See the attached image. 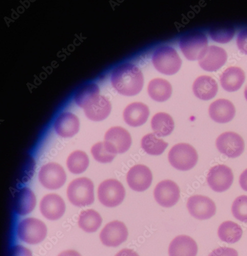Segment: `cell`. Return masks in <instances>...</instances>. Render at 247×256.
<instances>
[{
  "mask_svg": "<svg viewBox=\"0 0 247 256\" xmlns=\"http://www.w3.org/2000/svg\"><path fill=\"white\" fill-rule=\"evenodd\" d=\"M168 160L174 168L186 172L192 169L196 164L198 154L192 145L180 143L170 149L168 154Z\"/></svg>",
  "mask_w": 247,
  "mask_h": 256,
  "instance_id": "8992f818",
  "label": "cell"
},
{
  "mask_svg": "<svg viewBox=\"0 0 247 256\" xmlns=\"http://www.w3.org/2000/svg\"><path fill=\"white\" fill-rule=\"evenodd\" d=\"M148 92L154 100L162 102L170 98L172 94L170 84L162 78H155L151 80L148 84Z\"/></svg>",
  "mask_w": 247,
  "mask_h": 256,
  "instance_id": "4316f807",
  "label": "cell"
},
{
  "mask_svg": "<svg viewBox=\"0 0 247 256\" xmlns=\"http://www.w3.org/2000/svg\"><path fill=\"white\" fill-rule=\"evenodd\" d=\"M149 116L148 106L140 102L130 104L127 106L123 113L126 122L133 127L139 126L145 124Z\"/></svg>",
  "mask_w": 247,
  "mask_h": 256,
  "instance_id": "7402d4cb",
  "label": "cell"
},
{
  "mask_svg": "<svg viewBox=\"0 0 247 256\" xmlns=\"http://www.w3.org/2000/svg\"><path fill=\"white\" fill-rule=\"evenodd\" d=\"M110 80L114 90L123 96L136 95L143 87L144 76L141 70L130 62L122 63L115 68Z\"/></svg>",
  "mask_w": 247,
  "mask_h": 256,
  "instance_id": "6da1fadb",
  "label": "cell"
},
{
  "mask_svg": "<svg viewBox=\"0 0 247 256\" xmlns=\"http://www.w3.org/2000/svg\"><path fill=\"white\" fill-rule=\"evenodd\" d=\"M187 207L190 215L198 220H206L213 217L216 213V206L209 198L194 196L188 200Z\"/></svg>",
  "mask_w": 247,
  "mask_h": 256,
  "instance_id": "5bb4252c",
  "label": "cell"
},
{
  "mask_svg": "<svg viewBox=\"0 0 247 256\" xmlns=\"http://www.w3.org/2000/svg\"><path fill=\"white\" fill-rule=\"evenodd\" d=\"M16 234L20 240L29 244H37L46 238L48 228L42 221L35 218H27L18 223Z\"/></svg>",
  "mask_w": 247,
  "mask_h": 256,
  "instance_id": "3957f363",
  "label": "cell"
},
{
  "mask_svg": "<svg viewBox=\"0 0 247 256\" xmlns=\"http://www.w3.org/2000/svg\"><path fill=\"white\" fill-rule=\"evenodd\" d=\"M104 142L112 154H122L131 146L132 139L129 132L121 126H114L106 134Z\"/></svg>",
  "mask_w": 247,
  "mask_h": 256,
  "instance_id": "9c48e42d",
  "label": "cell"
},
{
  "mask_svg": "<svg viewBox=\"0 0 247 256\" xmlns=\"http://www.w3.org/2000/svg\"><path fill=\"white\" fill-rule=\"evenodd\" d=\"M151 125L154 134L158 137L170 136L174 128V122L172 117L164 112L156 114L152 118Z\"/></svg>",
  "mask_w": 247,
  "mask_h": 256,
  "instance_id": "484cf974",
  "label": "cell"
},
{
  "mask_svg": "<svg viewBox=\"0 0 247 256\" xmlns=\"http://www.w3.org/2000/svg\"><path fill=\"white\" fill-rule=\"evenodd\" d=\"M235 34L234 27L228 25H220L212 28L210 32V36L219 44H227L233 38Z\"/></svg>",
  "mask_w": 247,
  "mask_h": 256,
  "instance_id": "d6a6232c",
  "label": "cell"
},
{
  "mask_svg": "<svg viewBox=\"0 0 247 256\" xmlns=\"http://www.w3.org/2000/svg\"><path fill=\"white\" fill-rule=\"evenodd\" d=\"M232 210L236 220L247 223V196H242L237 198L232 204Z\"/></svg>",
  "mask_w": 247,
  "mask_h": 256,
  "instance_id": "e575fe53",
  "label": "cell"
},
{
  "mask_svg": "<svg viewBox=\"0 0 247 256\" xmlns=\"http://www.w3.org/2000/svg\"><path fill=\"white\" fill-rule=\"evenodd\" d=\"M40 210L45 218L54 221L64 216L66 206L62 198L56 194H50L41 200Z\"/></svg>",
  "mask_w": 247,
  "mask_h": 256,
  "instance_id": "2e32d148",
  "label": "cell"
},
{
  "mask_svg": "<svg viewBox=\"0 0 247 256\" xmlns=\"http://www.w3.org/2000/svg\"><path fill=\"white\" fill-rule=\"evenodd\" d=\"M115 256H139V255L132 250L125 248L120 250Z\"/></svg>",
  "mask_w": 247,
  "mask_h": 256,
  "instance_id": "ab89813d",
  "label": "cell"
},
{
  "mask_svg": "<svg viewBox=\"0 0 247 256\" xmlns=\"http://www.w3.org/2000/svg\"><path fill=\"white\" fill-rule=\"evenodd\" d=\"M8 256H32V254L26 248L20 245H16L10 248Z\"/></svg>",
  "mask_w": 247,
  "mask_h": 256,
  "instance_id": "8d00e7d4",
  "label": "cell"
},
{
  "mask_svg": "<svg viewBox=\"0 0 247 256\" xmlns=\"http://www.w3.org/2000/svg\"><path fill=\"white\" fill-rule=\"evenodd\" d=\"M38 180L46 188L56 190L64 184L66 180V174L60 165L50 162L41 167L38 173Z\"/></svg>",
  "mask_w": 247,
  "mask_h": 256,
  "instance_id": "ba28073f",
  "label": "cell"
},
{
  "mask_svg": "<svg viewBox=\"0 0 247 256\" xmlns=\"http://www.w3.org/2000/svg\"><path fill=\"white\" fill-rule=\"evenodd\" d=\"M36 205L35 195L30 188L24 187L16 192L14 198V208L17 214L24 216L30 214Z\"/></svg>",
  "mask_w": 247,
  "mask_h": 256,
  "instance_id": "44dd1931",
  "label": "cell"
},
{
  "mask_svg": "<svg viewBox=\"0 0 247 256\" xmlns=\"http://www.w3.org/2000/svg\"><path fill=\"white\" fill-rule=\"evenodd\" d=\"M168 146V143L158 138L154 134L144 136L141 140L142 150L149 155H161Z\"/></svg>",
  "mask_w": 247,
  "mask_h": 256,
  "instance_id": "f546056e",
  "label": "cell"
},
{
  "mask_svg": "<svg viewBox=\"0 0 247 256\" xmlns=\"http://www.w3.org/2000/svg\"><path fill=\"white\" fill-rule=\"evenodd\" d=\"M151 170L146 166L137 164L132 167L127 175V182L129 186L136 192L147 190L152 182Z\"/></svg>",
  "mask_w": 247,
  "mask_h": 256,
  "instance_id": "9a60e30c",
  "label": "cell"
},
{
  "mask_svg": "<svg viewBox=\"0 0 247 256\" xmlns=\"http://www.w3.org/2000/svg\"><path fill=\"white\" fill-rule=\"evenodd\" d=\"M234 178V174L230 168L224 164H218L210 168L207 181L213 190L220 193L230 188Z\"/></svg>",
  "mask_w": 247,
  "mask_h": 256,
  "instance_id": "7c38bea8",
  "label": "cell"
},
{
  "mask_svg": "<svg viewBox=\"0 0 247 256\" xmlns=\"http://www.w3.org/2000/svg\"><path fill=\"white\" fill-rule=\"evenodd\" d=\"M218 86L216 82L212 77L202 76L196 79L193 84L194 95L200 100H208L216 94Z\"/></svg>",
  "mask_w": 247,
  "mask_h": 256,
  "instance_id": "cb8c5ba5",
  "label": "cell"
},
{
  "mask_svg": "<svg viewBox=\"0 0 247 256\" xmlns=\"http://www.w3.org/2000/svg\"><path fill=\"white\" fill-rule=\"evenodd\" d=\"M126 192L124 187L118 180H107L98 186V196L100 202L108 208L119 206L124 200Z\"/></svg>",
  "mask_w": 247,
  "mask_h": 256,
  "instance_id": "52a82bcc",
  "label": "cell"
},
{
  "mask_svg": "<svg viewBox=\"0 0 247 256\" xmlns=\"http://www.w3.org/2000/svg\"><path fill=\"white\" fill-rule=\"evenodd\" d=\"M208 256H238V254L234 248L221 247L214 250Z\"/></svg>",
  "mask_w": 247,
  "mask_h": 256,
  "instance_id": "74e56055",
  "label": "cell"
},
{
  "mask_svg": "<svg viewBox=\"0 0 247 256\" xmlns=\"http://www.w3.org/2000/svg\"><path fill=\"white\" fill-rule=\"evenodd\" d=\"M128 232L126 224L115 220L108 224L100 234L102 244L108 247L116 248L128 240Z\"/></svg>",
  "mask_w": 247,
  "mask_h": 256,
  "instance_id": "8fae6325",
  "label": "cell"
},
{
  "mask_svg": "<svg viewBox=\"0 0 247 256\" xmlns=\"http://www.w3.org/2000/svg\"><path fill=\"white\" fill-rule=\"evenodd\" d=\"M152 61L159 72L166 75L176 74L182 66V60L176 51L169 46H162L154 52Z\"/></svg>",
  "mask_w": 247,
  "mask_h": 256,
  "instance_id": "277c9868",
  "label": "cell"
},
{
  "mask_svg": "<svg viewBox=\"0 0 247 256\" xmlns=\"http://www.w3.org/2000/svg\"><path fill=\"white\" fill-rule=\"evenodd\" d=\"M179 45L184 56L190 60H200L208 48L207 36L200 32H192L184 35Z\"/></svg>",
  "mask_w": 247,
  "mask_h": 256,
  "instance_id": "5b68a950",
  "label": "cell"
},
{
  "mask_svg": "<svg viewBox=\"0 0 247 256\" xmlns=\"http://www.w3.org/2000/svg\"><path fill=\"white\" fill-rule=\"evenodd\" d=\"M244 94L245 98H246V100H247V86L245 88Z\"/></svg>",
  "mask_w": 247,
  "mask_h": 256,
  "instance_id": "b9f144b4",
  "label": "cell"
},
{
  "mask_svg": "<svg viewBox=\"0 0 247 256\" xmlns=\"http://www.w3.org/2000/svg\"><path fill=\"white\" fill-rule=\"evenodd\" d=\"M100 88L94 82H87L77 89L74 96L76 104L84 108L86 104L93 98L99 95Z\"/></svg>",
  "mask_w": 247,
  "mask_h": 256,
  "instance_id": "4dcf8cb0",
  "label": "cell"
},
{
  "mask_svg": "<svg viewBox=\"0 0 247 256\" xmlns=\"http://www.w3.org/2000/svg\"><path fill=\"white\" fill-rule=\"evenodd\" d=\"M245 80L244 71L237 67H230L225 70L220 76L221 86L228 92L238 90Z\"/></svg>",
  "mask_w": 247,
  "mask_h": 256,
  "instance_id": "d4e9b609",
  "label": "cell"
},
{
  "mask_svg": "<svg viewBox=\"0 0 247 256\" xmlns=\"http://www.w3.org/2000/svg\"><path fill=\"white\" fill-rule=\"evenodd\" d=\"M216 146L220 153L229 158H234L243 153L244 142L239 134L234 132H227L218 138Z\"/></svg>",
  "mask_w": 247,
  "mask_h": 256,
  "instance_id": "30bf717a",
  "label": "cell"
},
{
  "mask_svg": "<svg viewBox=\"0 0 247 256\" xmlns=\"http://www.w3.org/2000/svg\"><path fill=\"white\" fill-rule=\"evenodd\" d=\"M236 44L238 50L247 55V28L242 30L238 34Z\"/></svg>",
  "mask_w": 247,
  "mask_h": 256,
  "instance_id": "d590c367",
  "label": "cell"
},
{
  "mask_svg": "<svg viewBox=\"0 0 247 256\" xmlns=\"http://www.w3.org/2000/svg\"><path fill=\"white\" fill-rule=\"evenodd\" d=\"M227 59L228 54L224 49L210 46L199 60V65L204 70L213 72L220 68Z\"/></svg>",
  "mask_w": 247,
  "mask_h": 256,
  "instance_id": "d6986e66",
  "label": "cell"
},
{
  "mask_svg": "<svg viewBox=\"0 0 247 256\" xmlns=\"http://www.w3.org/2000/svg\"><path fill=\"white\" fill-rule=\"evenodd\" d=\"M67 195L70 202L76 206L90 205L94 201V184L86 178L76 179L70 184Z\"/></svg>",
  "mask_w": 247,
  "mask_h": 256,
  "instance_id": "7a4b0ae2",
  "label": "cell"
},
{
  "mask_svg": "<svg viewBox=\"0 0 247 256\" xmlns=\"http://www.w3.org/2000/svg\"><path fill=\"white\" fill-rule=\"evenodd\" d=\"M240 184L242 189L247 192V168L244 170L240 176Z\"/></svg>",
  "mask_w": 247,
  "mask_h": 256,
  "instance_id": "f35d334b",
  "label": "cell"
},
{
  "mask_svg": "<svg viewBox=\"0 0 247 256\" xmlns=\"http://www.w3.org/2000/svg\"><path fill=\"white\" fill-rule=\"evenodd\" d=\"M209 114L214 122L220 124L227 123L235 116V106L229 100L219 99L210 104Z\"/></svg>",
  "mask_w": 247,
  "mask_h": 256,
  "instance_id": "ffe728a7",
  "label": "cell"
},
{
  "mask_svg": "<svg viewBox=\"0 0 247 256\" xmlns=\"http://www.w3.org/2000/svg\"><path fill=\"white\" fill-rule=\"evenodd\" d=\"M58 256H82L78 252L74 250H66L61 252Z\"/></svg>",
  "mask_w": 247,
  "mask_h": 256,
  "instance_id": "60d3db41",
  "label": "cell"
},
{
  "mask_svg": "<svg viewBox=\"0 0 247 256\" xmlns=\"http://www.w3.org/2000/svg\"><path fill=\"white\" fill-rule=\"evenodd\" d=\"M86 116L94 122L106 120L112 111V104L105 96L98 95L92 98L84 106Z\"/></svg>",
  "mask_w": 247,
  "mask_h": 256,
  "instance_id": "e0dca14e",
  "label": "cell"
},
{
  "mask_svg": "<svg viewBox=\"0 0 247 256\" xmlns=\"http://www.w3.org/2000/svg\"><path fill=\"white\" fill-rule=\"evenodd\" d=\"M56 134L62 138L74 136L79 131L80 120L78 118L70 112L60 113L56 118L54 124Z\"/></svg>",
  "mask_w": 247,
  "mask_h": 256,
  "instance_id": "ac0fdd59",
  "label": "cell"
},
{
  "mask_svg": "<svg viewBox=\"0 0 247 256\" xmlns=\"http://www.w3.org/2000/svg\"><path fill=\"white\" fill-rule=\"evenodd\" d=\"M102 221V218L98 212L92 209H88L80 213L78 224L82 230L92 233L100 228Z\"/></svg>",
  "mask_w": 247,
  "mask_h": 256,
  "instance_id": "f1b7e54d",
  "label": "cell"
},
{
  "mask_svg": "<svg viewBox=\"0 0 247 256\" xmlns=\"http://www.w3.org/2000/svg\"><path fill=\"white\" fill-rule=\"evenodd\" d=\"M154 194L155 200L160 206L170 208L178 203L180 198V190L174 182L164 180L156 185Z\"/></svg>",
  "mask_w": 247,
  "mask_h": 256,
  "instance_id": "4fadbf2b",
  "label": "cell"
},
{
  "mask_svg": "<svg viewBox=\"0 0 247 256\" xmlns=\"http://www.w3.org/2000/svg\"><path fill=\"white\" fill-rule=\"evenodd\" d=\"M91 152L94 159L102 164L112 162L116 156L108 150L104 142H99L94 144Z\"/></svg>",
  "mask_w": 247,
  "mask_h": 256,
  "instance_id": "836d02e7",
  "label": "cell"
},
{
  "mask_svg": "<svg viewBox=\"0 0 247 256\" xmlns=\"http://www.w3.org/2000/svg\"><path fill=\"white\" fill-rule=\"evenodd\" d=\"M89 164L88 155L84 152L79 150L72 153L67 160V166L70 172L74 174L84 172Z\"/></svg>",
  "mask_w": 247,
  "mask_h": 256,
  "instance_id": "1f68e13d",
  "label": "cell"
},
{
  "mask_svg": "<svg viewBox=\"0 0 247 256\" xmlns=\"http://www.w3.org/2000/svg\"><path fill=\"white\" fill-rule=\"evenodd\" d=\"M218 234L222 241L234 244L240 240L242 230L238 224L232 221H227L222 222L220 226Z\"/></svg>",
  "mask_w": 247,
  "mask_h": 256,
  "instance_id": "83f0119b",
  "label": "cell"
},
{
  "mask_svg": "<svg viewBox=\"0 0 247 256\" xmlns=\"http://www.w3.org/2000/svg\"><path fill=\"white\" fill-rule=\"evenodd\" d=\"M198 252L196 242L186 236L176 237L171 242L168 249L170 256H196Z\"/></svg>",
  "mask_w": 247,
  "mask_h": 256,
  "instance_id": "603a6c76",
  "label": "cell"
}]
</instances>
